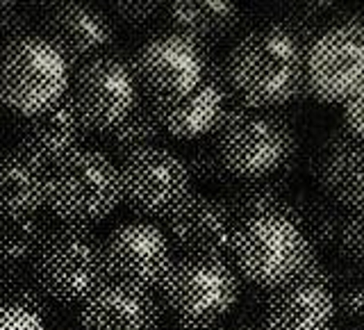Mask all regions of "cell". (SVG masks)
I'll return each instance as SVG.
<instances>
[{
	"mask_svg": "<svg viewBox=\"0 0 364 330\" xmlns=\"http://www.w3.org/2000/svg\"><path fill=\"white\" fill-rule=\"evenodd\" d=\"M305 46L278 23L255 28L223 60L230 100L248 110H276L303 96Z\"/></svg>",
	"mask_w": 364,
	"mask_h": 330,
	"instance_id": "obj_1",
	"label": "cell"
},
{
	"mask_svg": "<svg viewBox=\"0 0 364 330\" xmlns=\"http://www.w3.org/2000/svg\"><path fill=\"white\" fill-rule=\"evenodd\" d=\"M214 151L230 180H267L291 174L299 144L289 121L269 110H248L230 100L214 130Z\"/></svg>",
	"mask_w": 364,
	"mask_h": 330,
	"instance_id": "obj_2",
	"label": "cell"
},
{
	"mask_svg": "<svg viewBox=\"0 0 364 330\" xmlns=\"http://www.w3.org/2000/svg\"><path fill=\"white\" fill-rule=\"evenodd\" d=\"M119 205V166L98 148H80L48 169L46 208L60 223L91 230V225L105 221Z\"/></svg>",
	"mask_w": 364,
	"mask_h": 330,
	"instance_id": "obj_3",
	"label": "cell"
},
{
	"mask_svg": "<svg viewBox=\"0 0 364 330\" xmlns=\"http://www.w3.org/2000/svg\"><path fill=\"white\" fill-rule=\"evenodd\" d=\"M30 271L55 303H85L107 282L102 239L89 228L50 225L30 260Z\"/></svg>",
	"mask_w": 364,
	"mask_h": 330,
	"instance_id": "obj_4",
	"label": "cell"
},
{
	"mask_svg": "<svg viewBox=\"0 0 364 330\" xmlns=\"http://www.w3.org/2000/svg\"><path fill=\"white\" fill-rule=\"evenodd\" d=\"M71 68L39 34H26L0 48V105L34 117L66 98Z\"/></svg>",
	"mask_w": 364,
	"mask_h": 330,
	"instance_id": "obj_5",
	"label": "cell"
},
{
	"mask_svg": "<svg viewBox=\"0 0 364 330\" xmlns=\"http://www.w3.org/2000/svg\"><path fill=\"white\" fill-rule=\"evenodd\" d=\"M157 289L176 321L214 326L237 305L242 278L228 260L178 257Z\"/></svg>",
	"mask_w": 364,
	"mask_h": 330,
	"instance_id": "obj_6",
	"label": "cell"
},
{
	"mask_svg": "<svg viewBox=\"0 0 364 330\" xmlns=\"http://www.w3.org/2000/svg\"><path fill=\"white\" fill-rule=\"evenodd\" d=\"M307 239L282 214H262L239 223L230 260L239 278L257 289H276L299 276Z\"/></svg>",
	"mask_w": 364,
	"mask_h": 330,
	"instance_id": "obj_7",
	"label": "cell"
},
{
	"mask_svg": "<svg viewBox=\"0 0 364 330\" xmlns=\"http://www.w3.org/2000/svg\"><path fill=\"white\" fill-rule=\"evenodd\" d=\"M117 166L121 203L144 219H166L193 193V180L185 157H180L171 148H141L123 157Z\"/></svg>",
	"mask_w": 364,
	"mask_h": 330,
	"instance_id": "obj_8",
	"label": "cell"
},
{
	"mask_svg": "<svg viewBox=\"0 0 364 330\" xmlns=\"http://www.w3.org/2000/svg\"><path fill=\"white\" fill-rule=\"evenodd\" d=\"M364 23L346 16L335 28L318 32L305 48L303 94L318 102H344L362 89Z\"/></svg>",
	"mask_w": 364,
	"mask_h": 330,
	"instance_id": "obj_9",
	"label": "cell"
},
{
	"mask_svg": "<svg viewBox=\"0 0 364 330\" xmlns=\"http://www.w3.org/2000/svg\"><path fill=\"white\" fill-rule=\"evenodd\" d=\"M66 100L71 102L85 132L102 137L128 117L139 100L132 64L114 53L82 64L68 82Z\"/></svg>",
	"mask_w": 364,
	"mask_h": 330,
	"instance_id": "obj_10",
	"label": "cell"
},
{
	"mask_svg": "<svg viewBox=\"0 0 364 330\" xmlns=\"http://www.w3.org/2000/svg\"><path fill=\"white\" fill-rule=\"evenodd\" d=\"M210 48L162 32L136 50L132 73L146 100H173L196 89L205 75Z\"/></svg>",
	"mask_w": 364,
	"mask_h": 330,
	"instance_id": "obj_11",
	"label": "cell"
},
{
	"mask_svg": "<svg viewBox=\"0 0 364 330\" xmlns=\"http://www.w3.org/2000/svg\"><path fill=\"white\" fill-rule=\"evenodd\" d=\"M102 260L107 282L153 294L173 265V250L162 228L132 221L117 225L102 239Z\"/></svg>",
	"mask_w": 364,
	"mask_h": 330,
	"instance_id": "obj_12",
	"label": "cell"
},
{
	"mask_svg": "<svg viewBox=\"0 0 364 330\" xmlns=\"http://www.w3.org/2000/svg\"><path fill=\"white\" fill-rule=\"evenodd\" d=\"M237 219L223 198L191 193L164 219V235L178 257L228 260L237 235Z\"/></svg>",
	"mask_w": 364,
	"mask_h": 330,
	"instance_id": "obj_13",
	"label": "cell"
},
{
	"mask_svg": "<svg viewBox=\"0 0 364 330\" xmlns=\"http://www.w3.org/2000/svg\"><path fill=\"white\" fill-rule=\"evenodd\" d=\"M41 39L64 57L68 68L107 55L114 46V23L96 5L89 3H55L41 16Z\"/></svg>",
	"mask_w": 364,
	"mask_h": 330,
	"instance_id": "obj_14",
	"label": "cell"
},
{
	"mask_svg": "<svg viewBox=\"0 0 364 330\" xmlns=\"http://www.w3.org/2000/svg\"><path fill=\"white\" fill-rule=\"evenodd\" d=\"M228 105L230 94L225 87L223 60L210 53L205 62V75L196 89L173 100H155L151 102V110L162 132L176 139H200L216 130Z\"/></svg>",
	"mask_w": 364,
	"mask_h": 330,
	"instance_id": "obj_15",
	"label": "cell"
},
{
	"mask_svg": "<svg viewBox=\"0 0 364 330\" xmlns=\"http://www.w3.org/2000/svg\"><path fill=\"white\" fill-rule=\"evenodd\" d=\"M18 151H23L43 169H53L80 151L87 139L82 123L66 98L55 107L34 117H23L16 123Z\"/></svg>",
	"mask_w": 364,
	"mask_h": 330,
	"instance_id": "obj_16",
	"label": "cell"
},
{
	"mask_svg": "<svg viewBox=\"0 0 364 330\" xmlns=\"http://www.w3.org/2000/svg\"><path fill=\"white\" fill-rule=\"evenodd\" d=\"M82 330H159L162 303L151 292L105 282L82 303Z\"/></svg>",
	"mask_w": 364,
	"mask_h": 330,
	"instance_id": "obj_17",
	"label": "cell"
},
{
	"mask_svg": "<svg viewBox=\"0 0 364 330\" xmlns=\"http://www.w3.org/2000/svg\"><path fill=\"white\" fill-rule=\"evenodd\" d=\"M364 148L362 139L335 130L321 144L314 159V176L323 193L348 212L364 205Z\"/></svg>",
	"mask_w": 364,
	"mask_h": 330,
	"instance_id": "obj_18",
	"label": "cell"
},
{
	"mask_svg": "<svg viewBox=\"0 0 364 330\" xmlns=\"http://www.w3.org/2000/svg\"><path fill=\"white\" fill-rule=\"evenodd\" d=\"M333 292L321 284L294 278L271 289L264 307L267 330H333Z\"/></svg>",
	"mask_w": 364,
	"mask_h": 330,
	"instance_id": "obj_19",
	"label": "cell"
},
{
	"mask_svg": "<svg viewBox=\"0 0 364 330\" xmlns=\"http://www.w3.org/2000/svg\"><path fill=\"white\" fill-rule=\"evenodd\" d=\"M48 169L18 148L0 151V216L26 219L46 208Z\"/></svg>",
	"mask_w": 364,
	"mask_h": 330,
	"instance_id": "obj_20",
	"label": "cell"
},
{
	"mask_svg": "<svg viewBox=\"0 0 364 330\" xmlns=\"http://www.w3.org/2000/svg\"><path fill=\"white\" fill-rule=\"evenodd\" d=\"M159 18H162L166 32L210 48L212 43L230 37L239 28L242 9L225 0H219V3L176 0V3H162Z\"/></svg>",
	"mask_w": 364,
	"mask_h": 330,
	"instance_id": "obj_21",
	"label": "cell"
},
{
	"mask_svg": "<svg viewBox=\"0 0 364 330\" xmlns=\"http://www.w3.org/2000/svg\"><path fill=\"white\" fill-rule=\"evenodd\" d=\"M225 205L230 208L237 223L255 219L262 214H282L296 225H301L299 214H296L291 196L284 193V187L278 185L273 178L267 180H248L232 185L230 191L223 196Z\"/></svg>",
	"mask_w": 364,
	"mask_h": 330,
	"instance_id": "obj_22",
	"label": "cell"
},
{
	"mask_svg": "<svg viewBox=\"0 0 364 330\" xmlns=\"http://www.w3.org/2000/svg\"><path fill=\"white\" fill-rule=\"evenodd\" d=\"M162 130H159L157 119L151 110V102L146 98L136 100V105L132 112L125 117L119 125H114L109 132L102 134V146H105V155L112 159L119 157V162L123 157H128L134 151H141L148 146H157Z\"/></svg>",
	"mask_w": 364,
	"mask_h": 330,
	"instance_id": "obj_23",
	"label": "cell"
},
{
	"mask_svg": "<svg viewBox=\"0 0 364 330\" xmlns=\"http://www.w3.org/2000/svg\"><path fill=\"white\" fill-rule=\"evenodd\" d=\"M0 305L28 310L39 321L55 316V301L39 287L28 265L0 267Z\"/></svg>",
	"mask_w": 364,
	"mask_h": 330,
	"instance_id": "obj_24",
	"label": "cell"
},
{
	"mask_svg": "<svg viewBox=\"0 0 364 330\" xmlns=\"http://www.w3.org/2000/svg\"><path fill=\"white\" fill-rule=\"evenodd\" d=\"M291 205L299 214L301 230L305 239L316 250L333 248L339 233V225L344 221V210L330 198H312V196H291Z\"/></svg>",
	"mask_w": 364,
	"mask_h": 330,
	"instance_id": "obj_25",
	"label": "cell"
},
{
	"mask_svg": "<svg viewBox=\"0 0 364 330\" xmlns=\"http://www.w3.org/2000/svg\"><path fill=\"white\" fill-rule=\"evenodd\" d=\"M48 230L50 225L41 214L26 219L0 216V267L28 265Z\"/></svg>",
	"mask_w": 364,
	"mask_h": 330,
	"instance_id": "obj_26",
	"label": "cell"
},
{
	"mask_svg": "<svg viewBox=\"0 0 364 330\" xmlns=\"http://www.w3.org/2000/svg\"><path fill=\"white\" fill-rule=\"evenodd\" d=\"M187 162V169L191 174V180H203V182H214V185H225V182H230V176L225 174V169L221 164L219 155H216L214 146L212 144H203L200 148L193 151V155Z\"/></svg>",
	"mask_w": 364,
	"mask_h": 330,
	"instance_id": "obj_27",
	"label": "cell"
},
{
	"mask_svg": "<svg viewBox=\"0 0 364 330\" xmlns=\"http://www.w3.org/2000/svg\"><path fill=\"white\" fill-rule=\"evenodd\" d=\"M362 212H346L344 221L339 225V233L335 239V246L339 255L353 262V265H362L364 244H362Z\"/></svg>",
	"mask_w": 364,
	"mask_h": 330,
	"instance_id": "obj_28",
	"label": "cell"
},
{
	"mask_svg": "<svg viewBox=\"0 0 364 330\" xmlns=\"http://www.w3.org/2000/svg\"><path fill=\"white\" fill-rule=\"evenodd\" d=\"M109 9L128 26L146 28L159 18L162 3L159 0H117V3H109Z\"/></svg>",
	"mask_w": 364,
	"mask_h": 330,
	"instance_id": "obj_29",
	"label": "cell"
},
{
	"mask_svg": "<svg viewBox=\"0 0 364 330\" xmlns=\"http://www.w3.org/2000/svg\"><path fill=\"white\" fill-rule=\"evenodd\" d=\"M30 30V16L18 3H0V48L26 37Z\"/></svg>",
	"mask_w": 364,
	"mask_h": 330,
	"instance_id": "obj_30",
	"label": "cell"
},
{
	"mask_svg": "<svg viewBox=\"0 0 364 330\" xmlns=\"http://www.w3.org/2000/svg\"><path fill=\"white\" fill-rule=\"evenodd\" d=\"M335 287H339L337 294H333L335 312H341L348 319H360L362 316V307H364V292H362L360 276L350 278L346 282H337Z\"/></svg>",
	"mask_w": 364,
	"mask_h": 330,
	"instance_id": "obj_31",
	"label": "cell"
},
{
	"mask_svg": "<svg viewBox=\"0 0 364 330\" xmlns=\"http://www.w3.org/2000/svg\"><path fill=\"white\" fill-rule=\"evenodd\" d=\"M0 330H46V326L28 310L0 305Z\"/></svg>",
	"mask_w": 364,
	"mask_h": 330,
	"instance_id": "obj_32",
	"label": "cell"
},
{
	"mask_svg": "<svg viewBox=\"0 0 364 330\" xmlns=\"http://www.w3.org/2000/svg\"><path fill=\"white\" fill-rule=\"evenodd\" d=\"M362 94L364 91L360 89L341 102L344 105V125H341V130L355 137V139H362Z\"/></svg>",
	"mask_w": 364,
	"mask_h": 330,
	"instance_id": "obj_33",
	"label": "cell"
},
{
	"mask_svg": "<svg viewBox=\"0 0 364 330\" xmlns=\"http://www.w3.org/2000/svg\"><path fill=\"white\" fill-rule=\"evenodd\" d=\"M159 330H225V328L221 324H214V326H187V324L173 321V324H168L166 328H159Z\"/></svg>",
	"mask_w": 364,
	"mask_h": 330,
	"instance_id": "obj_34",
	"label": "cell"
},
{
	"mask_svg": "<svg viewBox=\"0 0 364 330\" xmlns=\"http://www.w3.org/2000/svg\"><path fill=\"white\" fill-rule=\"evenodd\" d=\"M237 330H267L264 326H244V328H237Z\"/></svg>",
	"mask_w": 364,
	"mask_h": 330,
	"instance_id": "obj_35",
	"label": "cell"
},
{
	"mask_svg": "<svg viewBox=\"0 0 364 330\" xmlns=\"http://www.w3.org/2000/svg\"><path fill=\"white\" fill-rule=\"evenodd\" d=\"M0 121H3V105H0Z\"/></svg>",
	"mask_w": 364,
	"mask_h": 330,
	"instance_id": "obj_36",
	"label": "cell"
}]
</instances>
